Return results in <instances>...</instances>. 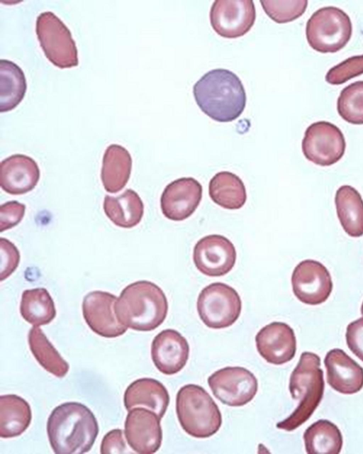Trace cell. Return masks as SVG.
Returning a JSON list of instances; mask_svg holds the SVG:
<instances>
[{"instance_id":"obj_1","label":"cell","mask_w":363,"mask_h":454,"mask_svg":"<svg viewBox=\"0 0 363 454\" xmlns=\"http://www.w3.org/2000/svg\"><path fill=\"white\" fill-rule=\"evenodd\" d=\"M47 433L55 453L80 454L92 448L99 434V426L87 406L79 402H65L50 414Z\"/></svg>"},{"instance_id":"obj_2","label":"cell","mask_w":363,"mask_h":454,"mask_svg":"<svg viewBox=\"0 0 363 454\" xmlns=\"http://www.w3.org/2000/svg\"><path fill=\"white\" fill-rule=\"evenodd\" d=\"M193 94L200 109L221 123L237 119L246 106V93L240 78L226 69L204 74L194 85Z\"/></svg>"},{"instance_id":"obj_3","label":"cell","mask_w":363,"mask_h":454,"mask_svg":"<svg viewBox=\"0 0 363 454\" xmlns=\"http://www.w3.org/2000/svg\"><path fill=\"white\" fill-rule=\"evenodd\" d=\"M168 311L167 297L155 283L141 280L128 284L115 305L118 321L138 331H150L160 326Z\"/></svg>"},{"instance_id":"obj_4","label":"cell","mask_w":363,"mask_h":454,"mask_svg":"<svg viewBox=\"0 0 363 454\" xmlns=\"http://www.w3.org/2000/svg\"><path fill=\"white\" fill-rule=\"evenodd\" d=\"M324 387L320 357L311 352L302 353L289 386L292 399L298 400V405L289 416L277 423V428L291 431L304 423L320 403Z\"/></svg>"},{"instance_id":"obj_5","label":"cell","mask_w":363,"mask_h":454,"mask_svg":"<svg viewBox=\"0 0 363 454\" xmlns=\"http://www.w3.org/2000/svg\"><path fill=\"white\" fill-rule=\"evenodd\" d=\"M177 416L183 430L192 437L206 438L214 435L222 424L218 406L201 386L182 387L176 397Z\"/></svg>"},{"instance_id":"obj_6","label":"cell","mask_w":363,"mask_h":454,"mask_svg":"<svg viewBox=\"0 0 363 454\" xmlns=\"http://www.w3.org/2000/svg\"><path fill=\"white\" fill-rule=\"evenodd\" d=\"M352 33L349 16L335 6L319 9L306 23V35L309 45L322 53L342 49L350 40Z\"/></svg>"},{"instance_id":"obj_7","label":"cell","mask_w":363,"mask_h":454,"mask_svg":"<svg viewBox=\"0 0 363 454\" xmlns=\"http://www.w3.org/2000/svg\"><path fill=\"white\" fill-rule=\"evenodd\" d=\"M35 33L45 57L54 65L67 68L78 65V50L72 33L53 12L43 11L37 16Z\"/></svg>"},{"instance_id":"obj_8","label":"cell","mask_w":363,"mask_h":454,"mask_svg":"<svg viewBox=\"0 0 363 454\" xmlns=\"http://www.w3.org/2000/svg\"><path fill=\"white\" fill-rule=\"evenodd\" d=\"M196 306L199 316L206 326L220 329L230 326L238 320L242 301L234 288L223 282H213L199 293Z\"/></svg>"},{"instance_id":"obj_9","label":"cell","mask_w":363,"mask_h":454,"mask_svg":"<svg viewBox=\"0 0 363 454\" xmlns=\"http://www.w3.org/2000/svg\"><path fill=\"white\" fill-rule=\"evenodd\" d=\"M301 148L308 160L320 166H330L344 155L346 142L337 126L320 121L313 123L306 128Z\"/></svg>"},{"instance_id":"obj_10","label":"cell","mask_w":363,"mask_h":454,"mask_svg":"<svg viewBox=\"0 0 363 454\" xmlns=\"http://www.w3.org/2000/svg\"><path fill=\"white\" fill-rule=\"evenodd\" d=\"M208 384L215 397L230 406L245 405L252 400L258 389L254 374L239 366L216 370L208 377Z\"/></svg>"},{"instance_id":"obj_11","label":"cell","mask_w":363,"mask_h":454,"mask_svg":"<svg viewBox=\"0 0 363 454\" xmlns=\"http://www.w3.org/2000/svg\"><path fill=\"white\" fill-rule=\"evenodd\" d=\"M209 18L216 33L223 38H236L253 26L255 6L250 0H216L211 6Z\"/></svg>"},{"instance_id":"obj_12","label":"cell","mask_w":363,"mask_h":454,"mask_svg":"<svg viewBox=\"0 0 363 454\" xmlns=\"http://www.w3.org/2000/svg\"><path fill=\"white\" fill-rule=\"evenodd\" d=\"M291 285L296 297L309 305L325 302L333 287L328 269L321 262L311 259L304 260L295 267Z\"/></svg>"},{"instance_id":"obj_13","label":"cell","mask_w":363,"mask_h":454,"mask_svg":"<svg viewBox=\"0 0 363 454\" xmlns=\"http://www.w3.org/2000/svg\"><path fill=\"white\" fill-rule=\"evenodd\" d=\"M236 250L226 237L213 234L197 241L193 250V260L202 274L220 277L228 274L236 261Z\"/></svg>"},{"instance_id":"obj_14","label":"cell","mask_w":363,"mask_h":454,"mask_svg":"<svg viewBox=\"0 0 363 454\" xmlns=\"http://www.w3.org/2000/svg\"><path fill=\"white\" fill-rule=\"evenodd\" d=\"M117 297L106 292L93 291L82 301L84 319L95 333L104 338H116L127 331L128 327L118 319L115 312Z\"/></svg>"},{"instance_id":"obj_15","label":"cell","mask_w":363,"mask_h":454,"mask_svg":"<svg viewBox=\"0 0 363 454\" xmlns=\"http://www.w3.org/2000/svg\"><path fill=\"white\" fill-rule=\"evenodd\" d=\"M160 420L155 412L145 408L136 407L128 411L124 434L135 453L152 454L159 450L162 441Z\"/></svg>"},{"instance_id":"obj_16","label":"cell","mask_w":363,"mask_h":454,"mask_svg":"<svg viewBox=\"0 0 363 454\" xmlns=\"http://www.w3.org/2000/svg\"><path fill=\"white\" fill-rule=\"evenodd\" d=\"M202 193L201 184L193 177H182L171 182L160 197L163 215L174 221L186 219L199 206Z\"/></svg>"},{"instance_id":"obj_17","label":"cell","mask_w":363,"mask_h":454,"mask_svg":"<svg viewBox=\"0 0 363 454\" xmlns=\"http://www.w3.org/2000/svg\"><path fill=\"white\" fill-rule=\"evenodd\" d=\"M255 343L259 355L273 365L289 362L296 351L294 331L284 322H272L262 328L255 336Z\"/></svg>"},{"instance_id":"obj_18","label":"cell","mask_w":363,"mask_h":454,"mask_svg":"<svg viewBox=\"0 0 363 454\" xmlns=\"http://www.w3.org/2000/svg\"><path fill=\"white\" fill-rule=\"evenodd\" d=\"M189 355V343L176 330H163L152 342V362L157 369L164 375H172L179 372L186 365Z\"/></svg>"},{"instance_id":"obj_19","label":"cell","mask_w":363,"mask_h":454,"mask_svg":"<svg viewBox=\"0 0 363 454\" xmlns=\"http://www.w3.org/2000/svg\"><path fill=\"white\" fill-rule=\"evenodd\" d=\"M328 384L344 394H352L363 387V368L339 348L328 351L324 359Z\"/></svg>"},{"instance_id":"obj_20","label":"cell","mask_w":363,"mask_h":454,"mask_svg":"<svg viewBox=\"0 0 363 454\" xmlns=\"http://www.w3.org/2000/svg\"><path fill=\"white\" fill-rule=\"evenodd\" d=\"M39 179V167L30 156L14 154L1 162L0 185L10 194H23L31 191Z\"/></svg>"},{"instance_id":"obj_21","label":"cell","mask_w":363,"mask_h":454,"mask_svg":"<svg viewBox=\"0 0 363 454\" xmlns=\"http://www.w3.org/2000/svg\"><path fill=\"white\" fill-rule=\"evenodd\" d=\"M123 402L128 411L143 407L151 410L162 419L169 406V395L160 382L144 377L129 384L124 393Z\"/></svg>"},{"instance_id":"obj_22","label":"cell","mask_w":363,"mask_h":454,"mask_svg":"<svg viewBox=\"0 0 363 454\" xmlns=\"http://www.w3.org/2000/svg\"><path fill=\"white\" fill-rule=\"evenodd\" d=\"M132 169L128 150L118 144L109 145L104 154L101 179L105 190L116 193L128 183Z\"/></svg>"},{"instance_id":"obj_23","label":"cell","mask_w":363,"mask_h":454,"mask_svg":"<svg viewBox=\"0 0 363 454\" xmlns=\"http://www.w3.org/2000/svg\"><path fill=\"white\" fill-rule=\"evenodd\" d=\"M104 211L106 216L116 226L130 228L137 226L144 214V205L139 195L133 189H127L121 194L113 196L106 195Z\"/></svg>"},{"instance_id":"obj_24","label":"cell","mask_w":363,"mask_h":454,"mask_svg":"<svg viewBox=\"0 0 363 454\" xmlns=\"http://www.w3.org/2000/svg\"><path fill=\"white\" fill-rule=\"evenodd\" d=\"M336 212L343 230L351 237L363 236V199L350 185L337 189L335 196Z\"/></svg>"},{"instance_id":"obj_25","label":"cell","mask_w":363,"mask_h":454,"mask_svg":"<svg viewBox=\"0 0 363 454\" xmlns=\"http://www.w3.org/2000/svg\"><path fill=\"white\" fill-rule=\"evenodd\" d=\"M32 412L29 404L16 394L0 397V437L10 438L21 435L29 426Z\"/></svg>"},{"instance_id":"obj_26","label":"cell","mask_w":363,"mask_h":454,"mask_svg":"<svg viewBox=\"0 0 363 454\" xmlns=\"http://www.w3.org/2000/svg\"><path fill=\"white\" fill-rule=\"evenodd\" d=\"M208 194L215 204L226 209H239L247 200L242 180L228 171L219 172L211 179Z\"/></svg>"},{"instance_id":"obj_27","label":"cell","mask_w":363,"mask_h":454,"mask_svg":"<svg viewBox=\"0 0 363 454\" xmlns=\"http://www.w3.org/2000/svg\"><path fill=\"white\" fill-rule=\"evenodd\" d=\"M27 83L22 69L14 62L0 60V111L16 107L24 98Z\"/></svg>"},{"instance_id":"obj_28","label":"cell","mask_w":363,"mask_h":454,"mask_svg":"<svg viewBox=\"0 0 363 454\" xmlns=\"http://www.w3.org/2000/svg\"><path fill=\"white\" fill-rule=\"evenodd\" d=\"M306 451L308 454H338L343 440L338 427L326 419L311 424L303 433Z\"/></svg>"},{"instance_id":"obj_29","label":"cell","mask_w":363,"mask_h":454,"mask_svg":"<svg viewBox=\"0 0 363 454\" xmlns=\"http://www.w3.org/2000/svg\"><path fill=\"white\" fill-rule=\"evenodd\" d=\"M20 313L23 319L33 326L50 323L56 316L54 301L45 288L23 291Z\"/></svg>"},{"instance_id":"obj_30","label":"cell","mask_w":363,"mask_h":454,"mask_svg":"<svg viewBox=\"0 0 363 454\" xmlns=\"http://www.w3.org/2000/svg\"><path fill=\"white\" fill-rule=\"evenodd\" d=\"M28 338L33 355L46 371L59 378L67 375L69 370L68 363L38 326H33L30 329Z\"/></svg>"},{"instance_id":"obj_31","label":"cell","mask_w":363,"mask_h":454,"mask_svg":"<svg viewBox=\"0 0 363 454\" xmlns=\"http://www.w3.org/2000/svg\"><path fill=\"white\" fill-rule=\"evenodd\" d=\"M337 110L345 121L363 124V81L354 82L345 87L337 101Z\"/></svg>"},{"instance_id":"obj_32","label":"cell","mask_w":363,"mask_h":454,"mask_svg":"<svg viewBox=\"0 0 363 454\" xmlns=\"http://www.w3.org/2000/svg\"><path fill=\"white\" fill-rule=\"evenodd\" d=\"M267 15L278 23H288L302 16L308 5L306 0L260 1Z\"/></svg>"},{"instance_id":"obj_33","label":"cell","mask_w":363,"mask_h":454,"mask_svg":"<svg viewBox=\"0 0 363 454\" xmlns=\"http://www.w3.org/2000/svg\"><path fill=\"white\" fill-rule=\"evenodd\" d=\"M362 74L363 55H355L330 68L325 75V81L338 85Z\"/></svg>"},{"instance_id":"obj_34","label":"cell","mask_w":363,"mask_h":454,"mask_svg":"<svg viewBox=\"0 0 363 454\" xmlns=\"http://www.w3.org/2000/svg\"><path fill=\"white\" fill-rule=\"evenodd\" d=\"M0 280L8 278L17 268L20 253L16 245L6 238H1Z\"/></svg>"},{"instance_id":"obj_35","label":"cell","mask_w":363,"mask_h":454,"mask_svg":"<svg viewBox=\"0 0 363 454\" xmlns=\"http://www.w3.org/2000/svg\"><path fill=\"white\" fill-rule=\"evenodd\" d=\"M26 205L17 201H7L0 206V232L18 225L24 216Z\"/></svg>"},{"instance_id":"obj_36","label":"cell","mask_w":363,"mask_h":454,"mask_svg":"<svg viewBox=\"0 0 363 454\" xmlns=\"http://www.w3.org/2000/svg\"><path fill=\"white\" fill-rule=\"evenodd\" d=\"M345 338L349 349L363 361V317L348 324Z\"/></svg>"},{"instance_id":"obj_37","label":"cell","mask_w":363,"mask_h":454,"mask_svg":"<svg viewBox=\"0 0 363 454\" xmlns=\"http://www.w3.org/2000/svg\"><path fill=\"white\" fill-rule=\"evenodd\" d=\"M100 452L102 454L130 453L126 447L123 431L116 428L108 431L102 439Z\"/></svg>"},{"instance_id":"obj_38","label":"cell","mask_w":363,"mask_h":454,"mask_svg":"<svg viewBox=\"0 0 363 454\" xmlns=\"http://www.w3.org/2000/svg\"><path fill=\"white\" fill-rule=\"evenodd\" d=\"M361 314L363 316V302H362V306H361Z\"/></svg>"}]
</instances>
